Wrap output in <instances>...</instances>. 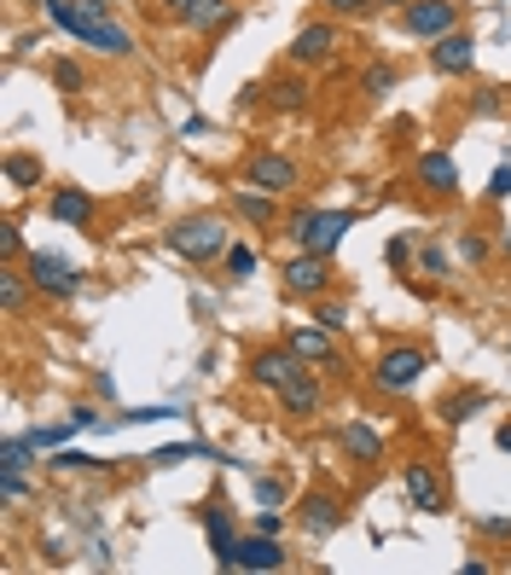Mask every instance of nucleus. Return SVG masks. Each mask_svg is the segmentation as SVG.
<instances>
[{
	"mask_svg": "<svg viewBox=\"0 0 511 575\" xmlns=\"http://www.w3.org/2000/svg\"><path fill=\"white\" fill-rule=\"evenodd\" d=\"M192 453H209V448L204 442H175V448H157L152 466H180V459H192Z\"/></svg>",
	"mask_w": 511,
	"mask_h": 575,
	"instance_id": "37",
	"label": "nucleus"
},
{
	"mask_svg": "<svg viewBox=\"0 0 511 575\" xmlns=\"http://www.w3.org/2000/svg\"><path fill=\"white\" fill-rule=\"evenodd\" d=\"M279 412H285V419H320V412H325V384L314 378V373H302L296 384H285V389H279Z\"/></svg>",
	"mask_w": 511,
	"mask_h": 575,
	"instance_id": "15",
	"label": "nucleus"
},
{
	"mask_svg": "<svg viewBox=\"0 0 511 575\" xmlns=\"http://www.w3.org/2000/svg\"><path fill=\"white\" fill-rule=\"evenodd\" d=\"M500 250H505V257H511V227H505V233H500Z\"/></svg>",
	"mask_w": 511,
	"mask_h": 575,
	"instance_id": "50",
	"label": "nucleus"
},
{
	"mask_svg": "<svg viewBox=\"0 0 511 575\" xmlns=\"http://www.w3.org/2000/svg\"><path fill=\"white\" fill-rule=\"evenodd\" d=\"M204 535H209V552H216L221 569H239V535H232V518L221 512V505H204Z\"/></svg>",
	"mask_w": 511,
	"mask_h": 575,
	"instance_id": "17",
	"label": "nucleus"
},
{
	"mask_svg": "<svg viewBox=\"0 0 511 575\" xmlns=\"http://www.w3.org/2000/svg\"><path fill=\"white\" fill-rule=\"evenodd\" d=\"M296 523H302V535L325 541V535H332V529L343 523V500H337L332 489H314V494H302V505H296Z\"/></svg>",
	"mask_w": 511,
	"mask_h": 575,
	"instance_id": "12",
	"label": "nucleus"
},
{
	"mask_svg": "<svg viewBox=\"0 0 511 575\" xmlns=\"http://www.w3.org/2000/svg\"><path fill=\"white\" fill-rule=\"evenodd\" d=\"M30 453H41L30 436H7L0 442V471H30Z\"/></svg>",
	"mask_w": 511,
	"mask_h": 575,
	"instance_id": "24",
	"label": "nucleus"
},
{
	"mask_svg": "<svg viewBox=\"0 0 511 575\" xmlns=\"http://www.w3.org/2000/svg\"><path fill=\"white\" fill-rule=\"evenodd\" d=\"M239 569H285V546H279V535H262V529H255L250 541H239Z\"/></svg>",
	"mask_w": 511,
	"mask_h": 575,
	"instance_id": "20",
	"label": "nucleus"
},
{
	"mask_svg": "<svg viewBox=\"0 0 511 575\" xmlns=\"http://www.w3.org/2000/svg\"><path fill=\"white\" fill-rule=\"evenodd\" d=\"M70 430H76V419H70V425H35V430H23V436H30L35 448H59Z\"/></svg>",
	"mask_w": 511,
	"mask_h": 575,
	"instance_id": "36",
	"label": "nucleus"
},
{
	"mask_svg": "<svg viewBox=\"0 0 511 575\" xmlns=\"http://www.w3.org/2000/svg\"><path fill=\"white\" fill-rule=\"evenodd\" d=\"M302 373H309V360H302L291 343H279V349H255L250 366H244V378H250L255 389H273V396H279L285 384H296Z\"/></svg>",
	"mask_w": 511,
	"mask_h": 575,
	"instance_id": "5",
	"label": "nucleus"
},
{
	"mask_svg": "<svg viewBox=\"0 0 511 575\" xmlns=\"http://www.w3.org/2000/svg\"><path fill=\"white\" fill-rule=\"evenodd\" d=\"M471 111H477V117H494V111H505V94H500V87H477Z\"/></svg>",
	"mask_w": 511,
	"mask_h": 575,
	"instance_id": "39",
	"label": "nucleus"
},
{
	"mask_svg": "<svg viewBox=\"0 0 511 575\" xmlns=\"http://www.w3.org/2000/svg\"><path fill=\"white\" fill-rule=\"evenodd\" d=\"M157 419H175V407H134V412H123V425H157Z\"/></svg>",
	"mask_w": 511,
	"mask_h": 575,
	"instance_id": "43",
	"label": "nucleus"
},
{
	"mask_svg": "<svg viewBox=\"0 0 511 575\" xmlns=\"http://www.w3.org/2000/svg\"><path fill=\"white\" fill-rule=\"evenodd\" d=\"M111 466V459H87L82 448H64L59 459H53V471H105Z\"/></svg>",
	"mask_w": 511,
	"mask_h": 575,
	"instance_id": "30",
	"label": "nucleus"
},
{
	"mask_svg": "<svg viewBox=\"0 0 511 575\" xmlns=\"http://www.w3.org/2000/svg\"><path fill=\"white\" fill-rule=\"evenodd\" d=\"M227 268H232V280H250V273H255V250L250 244H227Z\"/></svg>",
	"mask_w": 511,
	"mask_h": 575,
	"instance_id": "35",
	"label": "nucleus"
},
{
	"mask_svg": "<svg viewBox=\"0 0 511 575\" xmlns=\"http://www.w3.org/2000/svg\"><path fill=\"white\" fill-rule=\"evenodd\" d=\"M505 349H511V343H505Z\"/></svg>",
	"mask_w": 511,
	"mask_h": 575,
	"instance_id": "52",
	"label": "nucleus"
},
{
	"mask_svg": "<svg viewBox=\"0 0 511 575\" xmlns=\"http://www.w3.org/2000/svg\"><path fill=\"white\" fill-rule=\"evenodd\" d=\"M477 529L488 541H511V518H477Z\"/></svg>",
	"mask_w": 511,
	"mask_h": 575,
	"instance_id": "44",
	"label": "nucleus"
},
{
	"mask_svg": "<svg viewBox=\"0 0 511 575\" xmlns=\"http://www.w3.org/2000/svg\"><path fill=\"white\" fill-rule=\"evenodd\" d=\"M273 105H279V111H302V105H309V82H302V76L273 82Z\"/></svg>",
	"mask_w": 511,
	"mask_h": 575,
	"instance_id": "28",
	"label": "nucleus"
},
{
	"mask_svg": "<svg viewBox=\"0 0 511 575\" xmlns=\"http://www.w3.org/2000/svg\"><path fill=\"white\" fill-rule=\"evenodd\" d=\"M232 216H244L250 227H268V233H273V227H285V221H279V198L255 192V187H244L239 198H232Z\"/></svg>",
	"mask_w": 511,
	"mask_h": 575,
	"instance_id": "21",
	"label": "nucleus"
},
{
	"mask_svg": "<svg viewBox=\"0 0 511 575\" xmlns=\"http://www.w3.org/2000/svg\"><path fill=\"white\" fill-rule=\"evenodd\" d=\"M0 175H7V187H18V192H30V187H41V180H46V169H41L35 151H7Z\"/></svg>",
	"mask_w": 511,
	"mask_h": 575,
	"instance_id": "23",
	"label": "nucleus"
},
{
	"mask_svg": "<svg viewBox=\"0 0 511 575\" xmlns=\"http://www.w3.org/2000/svg\"><path fill=\"white\" fill-rule=\"evenodd\" d=\"M70 419H76V430H100L105 419H100V412H93V407H76V412H70Z\"/></svg>",
	"mask_w": 511,
	"mask_h": 575,
	"instance_id": "47",
	"label": "nucleus"
},
{
	"mask_svg": "<svg viewBox=\"0 0 511 575\" xmlns=\"http://www.w3.org/2000/svg\"><path fill=\"white\" fill-rule=\"evenodd\" d=\"M430 71L436 76H471L477 71V35H465V30L436 35L430 41Z\"/></svg>",
	"mask_w": 511,
	"mask_h": 575,
	"instance_id": "11",
	"label": "nucleus"
},
{
	"mask_svg": "<svg viewBox=\"0 0 511 575\" xmlns=\"http://www.w3.org/2000/svg\"><path fill=\"white\" fill-rule=\"evenodd\" d=\"M180 24H186V30H198V35H209V41H221L232 24H239V12H232V0H192Z\"/></svg>",
	"mask_w": 511,
	"mask_h": 575,
	"instance_id": "16",
	"label": "nucleus"
},
{
	"mask_svg": "<svg viewBox=\"0 0 511 575\" xmlns=\"http://www.w3.org/2000/svg\"><path fill=\"white\" fill-rule=\"evenodd\" d=\"M477 407H488V396H448L436 412H441V425H465V419H477Z\"/></svg>",
	"mask_w": 511,
	"mask_h": 575,
	"instance_id": "27",
	"label": "nucleus"
},
{
	"mask_svg": "<svg viewBox=\"0 0 511 575\" xmlns=\"http://www.w3.org/2000/svg\"><path fill=\"white\" fill-rule=\"evenodd\" d=\"M348 227H355V210H296V216H285V233L302 250H320V257H332Z\"/></svg>",
	"mask_w": 511,
	"mask_h": 575,
	"instance_id": "3",
	"label": "nucleus"
},
{
	"mask_svg": "<svg viewBox=\"0 0 511 575\" xmlns=\"http://www.w3.org/2000/svg\"><path fill=\"white\" fill-rule=\"evenodd\" d=\"M285 53H291V64H302V71H309V64H325V59L337 53V24H332V18H320V24H302Z\"/></svg>",
	"mask_w": 511,
	"mask_h": 575,
	"instance_id": "13",
	"label": "nucleus"
},
{
	"mask_svg": "<svg viewBox=\"0 0 511 575\" xmlns=\"http://www.w3.org/2000/svg\"><path fill=\"white\" fill-rule=\"evenodd\" d=\"M255 529H262V535H279V529H285V518H279L273 505H268V512H255Z\"/></svg>",
	"mask_w": 511,
	"mask_h": 575,
	"instance_id": "46",
	"label": "nucleus"
},
{
	"mask_svg": "<svg viewBox=\"0 0 511 575\" xmlns=\"http://www.w3.org/2000/svg\"><path fill=\"white\" fill-rule=\"evenodd\" d=\"M361 87H366L372 100H378V94H389V87H395V64H372V71L361 76Z\"/></svg>",
	"mask_w": 511,
	"mask_h": 575,
	"instance_id": "34",
	"label": "nucleus"
},
{
	"mask_svg": "<svg viewBox=\"0 0 511 575\" xmlns=\"http://www.w3.org/2000/svg\"><path fill=\"white\" fill-rule=\"evenodd\" d=\"M18 257H30V250H23V233H18V221H7V227H0V262H18Z\"/></svg>",
	"mask_w": 511,
	"mask_h": 575,
	"instance_id": "33",
	"label": "nucleus"
},
{
	"mask_svg": "<svg viewBox=\"0 0 511 575\" xmlns=\"http://www.w3.org/2000/svg\"><path fill=\"white\" fill-rule=\"evenodd\" d=\"M494 448H500V453H511V425H500V430H494Z\"/></svg>",
	"mask_w": 511,
	"mask_h": 575,
	"instance_id": "48",
	"label": "nucleus"
},
{
	"mask_svg": "<svg viewBox=\"0 0 511 575\" xmlns=\"http://www.w3.org/2000/svg\"><path fill=\"white\" fill-rule=\"evenodd\" d=\"M418 273H425V280H453V257L441 244H425L418 250Z\"/></svg>",
	"mask_w": 511,
	"mask_h": 575,
	"instance_id": "26",
	"label": "nucleus"
},
{
	"mask_svg": "<svg viewBox=\"0 0 511 575\" xmlns=\"http://www.w3.org/2000/svg\"><path fill=\"white\" fill-rule=\"evenodd\" d=\"M30 7H59V0H30Z\"/></svg>",
	"mask_w": 511,
	"mask_h": 575,
	"instance_id": "51",
	"label": "nucleus"
},
{
	"mask_svg": "<svg viewBox=\"0 0 511 575\" xmlns=\"http://www.w3.org/2000/svg\"><path fill=\"white\" fill-rule=\"evenodd\" d=\"M332 18H366V7H378V0H320Z\"/></svg>",
	"mask_w": 511,
	"mask_h": 575,
	"instance_id": "40",
	"label": "nucleus"
},
{
	"mask_svg": "<svg viewBox=\"0 0 511 575\" xmlns=\"http://www.w3.org/2000/svg\"><path fill=\"white\" fill-rule=\"evenodd\" d=\"M337 442H343V453L355 459V466H366V471L384 459V436L372 430V425H343V430H337Z\"/></svg>",
	"mask_w": 511,
	"mask_h": 575,
	"instance_id": "19",
	"label": "nucleus"
},
{
	"mask_svg": "<svg viewBox=\"0 0 511 575\" xmlns=\"http://www.w3.org/2000/svg\"><path fill=\"white\" fill-rule=\"evenodd\" d=\"M239 180H244V187H255V192L285 198V192H296V164H291L285 151H255V157H244Z\"/></svg>",
	"mask_w": 511,
	"mask_h": 575,
	"instance_id": "8",
	"label": "nucleus"
},
{
	"mask_svg": "<svg viewBox=\"0 0 511 575\" xmlns=\"http://www.w3.org/2000/svg\"><path fill=\"white\" fill-rule=\"evenodd\" d=\"M459 262L465 268H482L488 262V239L482 233H459Z\"/></svg>",
	"mask_w": 511,
	"mask_h": 575,
	"instance_id": "32",
	"label": "nucleus"
},
{
	"mask_svg": "<svg viewBox=\"0 0 511 575\" xmlns=\"http://www.w3.org/2000/svg\"><path fill=\"white\" fill-rule=\"evenodd\" d=\"M163 244H169L180 262H216V257H227L232 227H227V216H180L169 233H163Z\"/></svg>",
	"mask_w": 511,
	"mask_h": 575,
	"instance_id": "1",
	"label": "nucleus"
},
{
	"mask_svg": "<svg viewBox=\"0 0 511 575\" xmlns=\"http://www.w3.org/2000/svg\"><path fill=\"white\" fill-rule=\"evenodd\" d=\"M146 7L163 18V24H180V18H186V7H192V0H146Z\"/></svg>",
	"mask_w": 511,
	"mask_h": 575,
	"instance_id": "42",
	"label": "nucleus"
},
{
	"mask_svg": "<svg viewBox=\"0 0 511 575\" xmlns=\"http://www.w3.org/2000/svg\"><path fill=\"white\" fill-rule=\"evenodd\" d=\"M378 7H395V12H401V7H413V0H378Z\"/></svg>",
	"mask_w": 511,
	"mask_h": 575,
	"instance_id": "49",
	"label": "nucleus"
},
{
	"mask_svg": "<svg viewBox=\"0 0 511 575\" xmlns=\"http://www.w3.org/2000/svg\"><path fill=\"white\" fill-rule=\"evenodd\" d=\"M332 285H337V268H332V257H320V250H302V257H291L285 262V291L291 296H332Z\"/></svg>",
	"mask_w": 511,
	"mask_h": 575,
	"instance_id": "7",
	"label": "nucleus"
},
{
	"mask_svg": "<svg viewBox=\"0 0 511 575\" xmlns=\"http://www.w3.org/2000/svg\"><path fill=\"white\" fill-rule=\"evenodd\" d=\"M0 500H7V505L30 500V482H23V471H0Z\"/></svg>",
	"mask_w": 511,
	"mask_h": 575,
	"instance_id": "38",
	"label": "nucleus"
},
{
	"mask_svg": "<svg viewBox=\"0 0 511 575\" xmlns=\"http://www.w3.org/2000/svg\"><path fill=\"white\" fill-rule=\"evenodd\" d=\"M82 41H87V53H105V59H128L134 53V35L123 24H111V18H100Z\"/></svg>",
	"mask_w": 511,
	"mask_h": 575,
	"instance_id": "22",
	"label": "nucleus"
},
{
	"mask_svg": "<svg viewBox=\"0 0 511 575\" xmlns=\"http://www.w3.org/2000/svg\"><path fill=\"white\" fill-rule=\"evenodd\" d=\"M413 180H418L430 198H459V164H453L448 151H425V157L413 164Z\"/></svg>",
	"mask_w": 511,
	"mask_h": 575,
	"instance_id": "14",
	"label": "nucleus"
},
{
	"mask_svg": "<svg viewBox=\"0 0 511 575\" xmlns=\"http://www.w3.org/2000/svg\"><path fill=\"white\" fill-rule=\"evenodd\" d=\"M401 30L413 41H436L459 30V0H413V7H401Z\"/></svg>",
	"mask_w": 511,
	"mask_h": 575,
	"instance_id": "9",
	"label": "nucleus"
},
{
	"mask_svg": "<svg viewBox=\"0 0 511 575\" xmlns=\"http://www.w3.org/2000/svg\"><path fill=\"white\" fill-rule=\"evenodd\" d=\"M255 500H262V505H285V482H279V477H255Z\"/></svg>",
	"mask_w": 511,
	"mask_h": 575,
	"instance_id": "41",
	"label": "nucleus"
},
{
	"mask_svg": "<svg viewBox=\"0 0 511 575\" xmlns=\"http://www.w3.org/2000/svg\"><path fill=\"white\" fill-rule=\"evenodd\" d=\"M314 320H320V326H332V332H343L348 326V309L332 303V296H314Z\"/></svg>",
	"mask_w": 511,
	"mask_h": 575,
	"instance_id": "31",
	"label": "nucleus"
},
{
	"mask_svg": "<svg viewBox=\"0 0 511 575\" xmlns=\"http://www.w3.org/2000/svg\"><path fill=\"white\" fill-rule=\"evenodd\" d=\"M285 343L309 360V366H325V373H348L343 366V355H337V332L332 326H320V320H309V326H291L285 332Z\"/></svg>",
	"mask_w": 511,
	"mask_h": 575,
	"instance_id": "10",
	"label": "nucleus"
},
{
	"mask_svg": "<svg viewBox=\"0 0 511 575\" xmlns=\"http://www.w3.org/2000/svg\"><path fill=\"white\" fill-rule=\"evenodd\" d=\"M46 216H53L59 227H76V233H87V227H93V198L82 187H59L53 203H46Z\"/></svg>",
	"mask_w": 511,
	"mask_h": 575,
	"instance_id": "18",
	"label": "nucleus"
},
{
	"mask_svg": "<svg viewBox=\"0 0 511 575\" xmlns=\"http://www.w3.org/2000/svg\"><path fill=\"white\" fill-rule=\"evenodd\" d=\"M401 489L413 500V512H425V518L448 512V482H441V471L430 466V459H407V466H401Z\"/></svg>",
	"mask_w": 511,
	"mask_h": 575,
	"instance_id": "6",
	"label": "nucleus"
},
{
	"mask_svg": "<svg viewBox=\"0 0 511 575\" xmlns=\"http://www.w3.org/2000/svg\"><path fill=\"white\" fill-rule=\"evenodd\" d=\"M430 355L418 349V343H389V349L372 360V389H384V396H407V389L425 378Z\"/></svg>",
	"mask_w": 511,
	"mask_h": 575,
	"instance_id": "4",
	"label": "nucleus"
},
{
	"mask_svg": "<svg viewBox=\"0 0 511 575\" xmlns=\"http://www.w3.org/2000/svg\"><path fill=\"white\" fill-rule=\"evenodd\" d=\"M23 273H30V291L53 296V303H76L87 291V273H76L64 257H53V250H30V257H23Z\"/></svg>",
	"mask_w": 511,
	"mask_h": 575,
	"instance_id": "2",
	"label": "nucleus"
},
{
	"mask_svg": "<svg viewBox=\"0 0 511 575\" xmlns=\"http://www.w3.org/2000/svg\"><path fill=\"white\" fill-rule=\"evenodd\" d=\"M488 198H494V203H500V198H511V164H500V169H494V180H488Z\"/></svg>",
	"mask_w": 511,
	"mask_h": 575,
	"instance_id": "45",
	"label": "nucleus"
},
{
	"mask_svg": "<svg viewBox=\"0 0 511 575\" xmlns=\"http://www.w3.org/2000/svg\"><path fill=\"white\" fill-rule=\"evenodd\" d=\"M0 309H7L12 320L23 314V280H18L12 268H0Z\"/></svg>",
	"mask_w": 511,
	"mask_h": 575,
	"instance_id": "29",
	"label": "nucleus"
},
{
	"mask_svg": "<svg viewBox=\"0 0 511 575\" xmlns=\"http://www.w3.org/2000/svg\"><path fill=\"white\" fill-rule=\"evenodd\" d=\"M53 87H59L64 100H76L82 87H87V76H82V64H76V59H53Z\"/></svg>",
	"mask_w": 511,
	"mask_h": 575,
	"instance_id": "25",
	"label": "nucleus"
}]
</instances>
